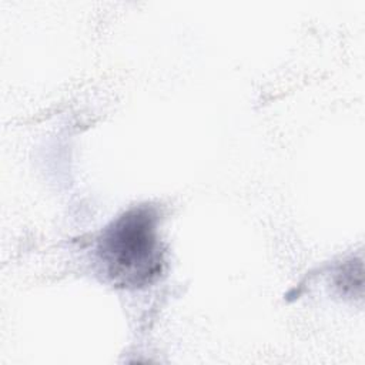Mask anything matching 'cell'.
Instances as JSON below:
<instances>
[{
	"label": "cell",
	"instance_id": "cell-1",
	"mask_svg": "<svg viewBox=\"0 0 365 365\" xmlns=\"http://www.w3.org/2000/svg\"><path fill=\"white\" fill-rule=\"evenodd\" d=\"M98 251L114 282L123 287L151 282L161 271L154 215L144 208L125 212L106 231Z\"/></svg>",
	"mask_w": 365,
	"mask_h": 365
}]
</instances>
